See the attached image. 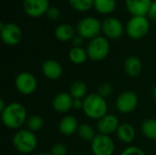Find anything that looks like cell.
<instances>
[{
	"mask_svg": "<svg viewBox=\"0 0 156 155\" xmlns=\"http://www.w3.org/2000/svg\"><path fill=\"white\" fill-rule=\"evenodd\" d=\"M0 113L3 124L10 130H20L26 124L28 118L24 105L16 101L8 103L5 109Z\"/></svg>",
	"mask_w": 156,
	"mask_h": 155,
	"instance_id": "obj_1",
	"label": "cell"
},
{
	"mask_svg": "<svg viewBox=\"0 0 156 155\" xmlns=\"http://www.w3.org/2000/svg\"><path fill=\"white\" fill-rule=\"evenodd\" d=\"M82 111L88 118L99 121L107 114V100L106 99L100 96L98 93L88 94L83 100Z\"/></svg>",
	"mask_w": 156,
	"mask_h": 155,
	"instance_id": "obj_2",
	"label": "cell"
},
{
	"mask_svg": "<svg viewBox=\"0 0 156 155\" xmlns=\"http://www.w3.org/2000/svg\"><path fill=\"white\" fill-rule=\"evenodd\" d=\"M38 143L37 137L35 132L27 129L18 130L12 138V144L14 148L22 154H28L33 153Z\"/></svg>",
	"mask_w": 156,
	"mask_h": 155,
	"instance_id": "obj_3",
	"label": "cell"
},
{
	"mask_svg": "<svg viewBox=\"0 0 156 155\" xmlns=\"http://www.w3.org/2000/svg\"><path fill=\"white\" fill-rule=\"evenodd\" d=\"M77 34L84 39L91 40L102 32V22L95 16H85L80 19L76 26Z\"/></svg>",
	"mask_w": 156,
	"mask_h": 155,
	"instance_id": "obj_4",
	"label": "cell"
},
{
	"mask_svg": "<svg viewBox=\"0 0 156 155\" xmlns=\"http://www.w3.org/2000/svg\"><path fill=\"white\" fill-rule=\"evenodd\" d=\"M88 57L92 61H101L110 54V41L104 36H99L89 41L86 48Z\"/></svg>",
	"mask_w": 156,
	"mask_h": 155,
	"instance_id": "obj_5",
	"label": "cell"
},
{
	"mask_svg": "<svg viewBox=\"0 0 156 155\" xmlns=\"http://www.w3.org/2000/svg\"><path fill=\"white\" fill-rule=\"evenodd\" d=\"M150 31V22L147 16H132L125 26L127 36L133 39L139 40L147 36Z\"/></svg>",
	"mask_w": 156,
	"mask_h": 155,
	"instance_id": "obj_6",
	"label": "cell"
},
{
	"mask_svg": "<svg viewBox=\"0 0 156 155\" xmlns=\"http://www.w3.org/2000/svg\"><path fill=\"white\" fill-rule=\"evenodd\" d=\"M15 87L22 95H31L37 88V78L28 71H22L15 79Z\"/></svg>",
	"mask_w": 156,
	"mask_h": 155,
	"instance_id": "obj_7",
	"label": "cell"
},
{
	"mask_svg": "<svg viewBox=\"0 0 156 155\" xmlns=\"http://www.w3.org/2000/svg\"><path fill=\"white\" fill-rule=\"evenodd\" d=\"M0 34L3 43L10 47L19 44L23 37L21 28L15 23H0Z\"/></svg>",
	"mask_w": 156,
	"mask_h": 155,
	"instance_id": "obj_8",
	"label": "cell"
},
{
	"mask_svg": "<svg viewBox=\"0 0 156 155\" xmlns=\"http://www.w3.org/2000/svg\"><path fill=\"white\" fill-rule=\"evenodd\" d=\"M139 104V98L136 92L133 90H125L119 94L116 99V108L119 112L129 114L135 111Z\"/></svg>",
	"mask_w": 156,
	"mask_h": 155,
	"instance_id": "obj_9",
	"label": "cell"
},
{
	"mask_svg": "<svg viewBox=\"0 0 156 155\" xmlns=\"http://www.w3.org/2000/svg\"><path fill=\"white\" fill-rule=\"evenodd\" d=\"M90 150L94 155H113L115 143L111 136L99 133L90 143Z\"/></svg>",
	"mask_w": 156,
	"mask_h": 155,
	"instance_id": "obj_10",
	"label": "cell"
},
{
	"mask_svg": "<svg viewBox=\"0 0 156 155\" xmlns=\"http://www.w3.org/2000/svg\"><path fill=\"white\" fill-rule=\"evenodd\" d=\"M124 32L125 26L119 18L110 16L102 21V33L108 39H119L123 36Z\"/></svg>",
	"mask_w": 156,
	"mask_h": 155,
	"instance_id": "obj_11",
	"label": "cell"
},
{
	"mask_svg": "<svg viewBox=\"0 0 156 155\" xmlns=\"http://www.w3.org/2000/svg\"><path fill=\"white\" fill-rule=\"evenodd\" d=\"M49 6V0H23V9L32 18L46 15Z\"/></svg>",
	"mask_w": 156,
	"mask_h": 155,
	"instance_id": "obj_12",
	"label": "cell"
},
{
	"mask_svg": "<svg viewBox=\"0 0 156 155\" xmlns=\"http://www.w3.org/2000/svg\"><path fill=\"white\" fill-rule=\"evenodd\" d=\"M120 124L121 123L116 115L112 113H107L105 116L98 121L97 130L101 134L110 136L117 132Z\"/></svg>",
	"mask_w": 156,
	"mask_h": 155,
	"instance_id": "obj_13",
	"label": "cell"
},
{
	"mask_svg": "<svg viewBox=\"0 0 156 155\" xmlns=\"http://www.w3.org/2000/svg\"><path fill=\"white\" fill-rule=\"evenodd\" d=\"M127 11L133 16H147L153 0H125Z\"/></svg>",
	"mask_w": 156,
	"mask_h": 155,
	"instance_id": "obj_14",
	"label": "cell"
},
{
	"mask_svg": "<svg viewBox=\"0 0 156 155\" xmlns=\"http://www.w3.org/2000/svg\"><path fill=\"white\" fill-rule=\"evenodd\" d=\"M42 74L50 80L58 79L63 74V68L61 64L52 58L45 60L41 66Z\"/></svg>",
	"mask_w": 156,
	"mask_h": 155,
	"instance_id": "obj_15",
	"label": "cell"
},
{
	"mask_svg": "<svg viewBox=\"0 0 156 155\" xmlns=\"http://www.w3.org/2000/svg\"><path fill=\"white\" fill-rule=\"evenodd\" d=\"M73 100L74 99L71 97L69 92H59L54 97L52 100V107L56 112L66 113L72 109Z\"/></svg>",
	"mask_w": 156,
	"mask_h": 155,
	"instance_id": "obj_16",
	"label": "cell"
},
{
	"mask_svg": "<svg viewBox=\"0 0 156 155\" xmlns=\"http://www.w3.org/2000/svg\"><path fill=\"white\" fill-rule=\"evenodd\" d=\"M79 126V122L75 116L66 115L60 120L58 124V130L61 134L65 136H71L74 133H77Z\"/></svg>",
	"mask_w": 156,
	"mask_h": 155,
	"instance_id": "obj_17",
	"label": "cell"
},
{
	"mask_svg": "<svg viewBox=\"0 0 156 155\" xmlns=\"http://www.w3.org/2000/svg\"><path fill=\"white\" fill-rule=\"evenodd\" d=\"M54 35L58 40L61 42H68L71 41L73 37L77 35V30L72 25L68 23H62L55 28Z\"/></svg>",
	"mask_w": 156,
	"mask_h": 155,
	"instance_id": "obj_18",
	"label": "cell"
},
{
	"mask_svg": "<svg viewBox=\"0 0 156 155\" xmlns=\"http://www.w3.org/2000/svg\"><path fill=\"white\" fill-rule=\"evenodd\" d=\"M116 135L120 142L126 143V144H130L135 139L136 131L131 123L122 122L120 124V126L116 132Z\"/></svg>",
	"mask_w": 156,
	"mask_h": 155,
	"instance_id": "obj_19",
	"label": "cell"
},
{
	"mask_svg": "<svg viewBox=\"0 0 156 155\" xmlns=\"http://www.w3.org/2000/svg\"><path fill=\"white\" fill-rule=\"evenodd\" d=\"M123 69L129 77H137L141 74L143 69L142 60L136 56H129L124 61Z\"/></svg>",
	"mask_w": 156,
	"mask_h": 155,
	"instance_id": "obj_20",
	"label": "cell"
},
{
	"mask_svg": "<svg viewBox=\"0 0 156 155\" xmlns=\"http://www.w3.org/2000/svg\"><path fill=\"white\" fill-rule=\"evenodd\" d=\"M88 58L87 50L82 47H72L69 51V58L70 62L75 65H81L85 63Z\"/></svg>",
	"mask_w": 156,
	"mask_h": 155,
	"instance_id": "obj_21",
	"label": "cell"
},
{
	"mask_svg": "<svg viewBox=\"0 0 156 155\" xmlns=\"http://www.w3.org/2000/svg\"><path fill=\"white\" fill-rule=\"evenodd\" d=\"M117 6L116 0H94L93 7L101 15L112 14Z\"/></svg>",
	"mask_w": 156,
	"mask_h": 155,
	"instance_id": "obj_22",
	"label": "cell"
},
{
	"mask_svg": "<svg viewBox=\"0 0 156 155\" xmlns=\"http://www.w3.org/2000/svg\"><path fill=\"white\" fill-rule=\"evenodd\" d=\"M88 86L82 80L74 81L69 88V94L73 99L84 100L88 95Z\"/></svg>",
	"mask_w": 156,
	"mask_h": 155,
	"instance_id": "obj_23",
	"label": "cell"
},
{
	"mask_svg": "<svg viewBox=\"0 0 156 155\" xmlns=\"http://www.w3.org/2000/svg\"><path fill=\"white\" fill-rule=\"evenodd\" d=\"M144 136L149 140L156 141V119H146L141 127Z\"/></svg>",
	"mask_w": 156,
	"mask_h": 155,
	"instance_id": "obj_24",
	"label": "cell"
},
{
	"mask_svg": "<svg viewBox=\"0 0 156 155\" xmlns=\"http://www.w3.org/2000/svg\"><path fill=\"white\" fill-rule=\"evenodd\" d=\"M77 134L80 138V140H82L83 142H88V143H91L97 135L93 127L88 123L80 124Z\"/></svg>",
	"mask_w": 156,
	"mask_h": 155,
	"instance_id": "obj_25",
	"label": "cell"
},
{
	"mask_svg": "<svg viewBox=\"0 0 156 155\" xmlns=\"http://www.w3.org/2000/svg\"><path fill=\"white\" fill-rule=\"evenodd\" d=\"M44 126V120L41 116L34 114L27 118L26 122V129L32 132H37L40 131Z\"/></svg>",
	"mask_w": 156,
	"mask_h": 155,
	"instance_id": "obj_26",
	"label": "cell"
},
{
	"mask_svg": "<svg viewBox=\"0 0 156 155\" xmlns=\"http://www.w3.org/2000/svg\"><path fill=\"white\" fill-rule=\"evenodd\" d=\"M69 4L78 12H87L93 7L94 0H69Z\"/></svg>",
	"mask_w": 156,
	"mask_h": 155,
	"instance_id": "obj_27",
	"label": "cell"
},
{
	"mask_svg": "<svg viewBox=\"0 0 156 155\" xmlns=\"http://www.w3.org/2000/svg\"><path fill=\"white\" fill-rule=\"evenodd\" d=\"M97 93L100 96H101L102 98L107 99L112 93V86L111 84H109V83H102L98 88V92Z\"/></svg>",
	"mask_w": 156,
	"mask_h": 155,
	"instance_id": "obj_28",
	"label": "cell"
},
{
	"mask_svg": "<svg viewBox=\"0 0 156 155\" xmlns=\"http://www.w3.org/2000/svg\"><path fill=\"white\" fill-rule=\"evenodd\" d=\"M49 153H51V155H67L68 148L63 143H56L51 147Z\"/></svg>",
	"mask_w": 156,
	"mask_h": 155,
	"instance_id": "obj_29",
	"label": "cell"
},
{
	"mask_svg": "<svg viewBox=\"0 0 156 155\" xmlns=\"http://www.w3.org/2000/svg\"><path fill=\"white\" fill-rule=\"evenodd\" d=\"M46 16H47V17H48L49 20H51V21H56V20H58V19L59 18V16H60V10H59L58 7L51 5V6H49V8L48 9V11H47V13H46Z\"/></svg>",
	"mask_w": 156,
	"mask_h": 155,
	"instance_id": "obj_30",
	"label": "cell"
},
{
	"mask_svg": "<svg viewBox=\"0 0 156 155\" xmlns=\"http://www.w3.org/2000/svg\"><path fill=\"white\" fill-rule=\"evenodd\" d=\"M120 155H146L145 153L137 146H129L125 148Z\"/></svg>",
	"mask_w": 156,
	"mask_h": 155,
	"instance_id": "obj_31",
	"label": "cell"
},
{
	"mask_svg": "<svg viewBox=\"0 0 156 155\" xmlns=\"http://www.w3.org/2000/svg\"><path fill=\"white\" fill-rule=\"evenodd\" d=\"M147 17L156 22V0L153 1L150 6V9L148 11V14H147Z\"/></svg>",
	"mask_w": 156,
	"mask_h": 155,
	"instance_id": "obj_32",
	"label": "cell"
},
{
	"mask_svg": "<svg viewBox=\"0 0 156 155\" xmlns=\"http://www.w3.org/2000/svg\"><path fill=\"white\" fill-rule=\"evenodd\" d=\"M70 42H71V44H72L73 47H81V45H82L83 42H84V38L81 37L80 35L77 34V35L73 37V39H72Z\"/></svg>",
	"mask_w": 156,
	"mask_h": 155,
	"instance_id": "obj_33",
	"label": "cell"
},
{
	"mask_svg": "<svg viewBox=\"0 0 156 155\" xmlns=\"http://www.w3.org/2000/svg\"><path fill=\"white\" fill-rule=\"evenodd\" d=\"M83 108V100H79V99H74L73 104H72V109L75 111L82 110Z\"/></svg>",
	"mask_w": 156,
	"mask_h": 155,
	"instance_id": "obj_34",
	"label": "cell"
},
{
	"mask_svg": "<svg viewBox=\"0 0 156 155\" xmlns=\"http://www.w3.org/2000/svg\"><path fill=\"white\" fill-rule=\"evenodd\" d=\"M6 106H7V104H5V102L4 101V100H0V112H2L5 109Z\"/></svg>",
	"mask_w": 156,
	"mask_h": 155,
	"instance_id": "obj_35",
	"label": "cell"
},
{
	"mask_svg": "<svg viewBox=\"0 0 156 155\" xmlns=\"http://www.w3.org/2000/svg\"><path fill=\"white\" fill-rule=\"evenodd\" d=\"M153 97L154 98V100H156V86L154 87V89L153 90Z\"/></svg>",
	"mask_w": 156,
	"mask_h": 155,
	"instance_id": "obj_36",
	"label": "cell"
},
{
	"mask_svg": "<svg viewBox=\"0 0 156 155\" xmlns=\"http://www.w3.org/2000/svg\"><path fill=\"white\" fill-rule=\"evenodd\" d=\"M37 155H51L50 153H48V152H43V153H39Z\"/></svg>",
	"mask_w": 156,
	"mask_h": 155,
	"instance_id": "obj_37",
	"label": "cell"
},
{
	"mask_svg": "<svg viewBox=\"0 0 156 155\" xmlns=\"http://www.w3.org/2000/svg\"><path fill=\"white\" fill-rule=\"evenodd\" d=\"M155 149H156V141H155Z\"/></svg>",
	"mask_w": 156,
	"mask_h": 155,
	"instance_id": "obj_38",
	"label": "cell"
}]
</instances>
